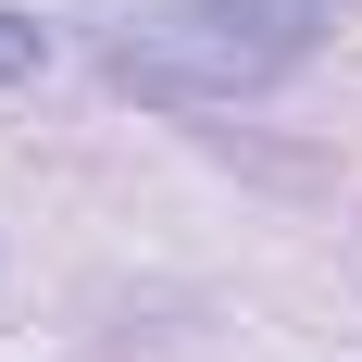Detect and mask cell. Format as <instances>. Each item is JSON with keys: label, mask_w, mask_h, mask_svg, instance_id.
I'll return each mask as SVG.
<instances>
[{"label": "cell", "mask_w": 362, "mask_h": 362, "mask_svg": "<svg viewBox=\"0 0 362 362\" xmlns=\"http://www.w3.org/2000/svg\"><path fill=\"white\" fill-rule=\"evenodd\" d=\"M325 0H138L112 37V75L138 100H250L313 50Z\"/></svg>", "instance_id": "obj_1"}, {"label": "cell", "mask_w": 362, "mask_h": 362, "mask_svg": "<svg viewBox=\"0 0 362 362\" xmlns=\"http://www.w3.org/2000/svg\"><path fill=\"white\" fill-rule=\"evenodd\" d=\"M50 63V25H25V13H0V75H37Z\"/></svg>", "instance_id": "obj_2"}]
</instances>
